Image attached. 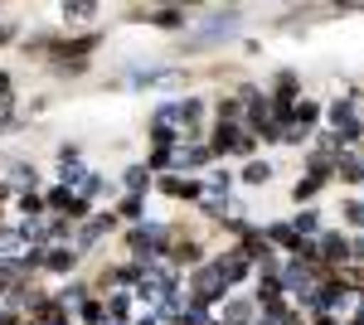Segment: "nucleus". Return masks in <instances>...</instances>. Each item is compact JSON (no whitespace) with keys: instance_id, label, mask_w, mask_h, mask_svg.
<instances>
[{"instance_id":"8","label":"nucleus","mask_w":364,"mask_h":325,"mask_svg":"<svg viewBox=\"0 0 364 325\" xmlns=\"http://www.w3.org/2000/svg\"><path fill=\"white\" fill-rule=\"evenodd\" d=\"M87 175H92V170L83 165V156H58V185H68V190L78 194Z\"/></svg>"},{"instance_id":"29","label":"nucleus","mask_w":364,"mask_h":325,"mask_svg":"<svg viewBox=\"0 0 364 325\" xmlns=\"http://www.w3.org/2000/svg\"><path fill=\"white\" fill-rule=\"evenodd\" d=\"M136 325H161V316H156V311H146V316H136Z\"/></svg>"},{"instance_id":"22","label":"nucleus","mask_w":364,"mask_h":325,"mask_svg":"<svg viewBox=\"0 0 364 325\" xmlns=\"http://www.w3.org/2000/svg\"><path fill=\"white\" fill-rule=\"evenodd\" d=\"M321 185H326V175H301V180H296V190H291V199H296V204H306V199L321 194Z\"/></svg>"},{"instance_id":"28","label":"nucleus","mask_w":364,"mask_h":325,"mask_svg":"<svg viewBox=\"0 0 364 325\" xmlns=\"http://www.w3.org/2000/svg\"><path fill=\"white\" fill-rule=\"evenodd\" d=\"M5 39H15V25H10V20H0V44H5Z\"/></svg>"},{"instance_id":"17","label":"nucleus","mask_w":364,"mask_h":325,"mask_svg":"<svg viewBox=\"0 0 364 325\" xmlns=\"http://www.w3.org/2000/svg\"><path fill=\"white\" fill-rule=\"evenodd\" d=\"M117 218H127V223H146V194H127V199H117Z\"/></svg>"},{"instance_id":"26","label":"nucleus","mask_w":364,"mask_h":325,"mask_svg":"<svg viewBox=\"0 0 364 325\" xmlns=\"http://www.w3.org/2000/svg\"><path fill=\"white\" fill-rule=\"evenodd\" d=\"M345 257H350V267H355V262H364V233L345 238Z\"/></svg>"},{"instance_id":"14","label":"nucleus","mask_w":364,"mask_h":325,"mask_svg":"<svg viewBox=\"0 0 364 325\" xmlns=\"http://www.w3.org/2000/svg\"><path fill=\"white\" fill-rule=\"evenodd\" d=\"M321 117H326V107H321L316 97H301V102L291 107V122H296V127H306V132H316V127H321Z\"/></svg>"},{"instance_id":"15","label":"nucleus","mask_w":364,"mask_h":325,"mask_svg":"<svg viewBox=\"0 0 364 325\" xmlns=\"http://www.w3.org/2000/svg\"><path fill=\"white\" fill-rule=\"evenodd\" d=\"M185 20H190V15H185L180 5H156V10H151V25L170 29V34H175V29H185Z\"/></svg>"},{"instance_id":"9","label":"nucleus","mask_w":364,"mask_h":325,"mask_svg":"<svg viewBox=\"0 0 364 325\" xmlns=\"http://www.w3.org/2000/svg\"><path fill=\"white\" fill-rule=\"evenodd\" d=\"M214 267L224 272V282L233 287V282H243V277L252 272V262L243 257V252H238V247H233V252H219V257H214Z\"/></svg>"},{"instance_id":"11","label":"nucleus","mask_w":364,"mask_h":325,"mask_svg":"<svg viewBox=\"0 0 364 325\" xmlns=\"http://www.w3.org/2000/svg\"><path fill=\"white\" fill-rule=\"evenodd\" d=\"M58 15H63V25H68V29H83V25L97 20V5H92V0H68Z\"/></svg>"},{"instance_id":"24","label":"nucleus","mask_w":364,"mask_h":325,"mask_svg":"<svg viewBox=\"0 0 364 325\" xmlns=\"http://www.w3.org/2000/svg\"><path fill=\"white\" fill-rule=\"evenodd\" d=\"M340 214H345L350 228H360V233H364V204H360V199H345V209H340Z\"/></svg>"},{"instance_id":"3","label":"nucleus","mask_w":364,"mask_h":325,"mask_svg":"<svg viewBox=\"0 0 364 325\" xmlns=\"http://www.w3.org/2000/svg\"><path fill=\"white\" fill-rule=\"evenodd\" d=\"M102 44V34H83V39H54V49H49V63L54 68H63V73H83L87 68V54Z\"/></svg>"},{"instance_id":"7","label":"nucleus","mask_w":364,"mask_h":325,"mask_svg":"<svg viewBox=\"0 0 364 325\" xmlns=\"http://www.w3.org/2000/svg\"><path fill=\"white\" fill-rule=\"evenodd\" d=\"M73 267H78V252H73V243L44 247V272H54V277H68Z\"/></svg>"},{"instance_id":"5","label":"nucleus","mask_w":364,"mask_h":325,"mask_svg":"<svg viewBox=\"0 0 364 325\" xmlns=\"http://www.w3.org/2000/svg\"><path fill=\"white\" fill-rule=\"evenodd\" d=\"M360 92H355V87H350V92H345V97H336V102H331V107H326V117H331V132H345V127H355V122H360Z\"/></svg>"},{"instance_id":"21","label":"nucleus","mask_w":364,"mask_h":325,"mask_svg":"<svg viewBox=\"0 0 364 325\" xmlns=\"http://www.w3.org/2000/svg\"><path fill=\"white\" fill-rule=\"evenodd\" d=\"M238 180H243V185H267V180H272V165L252 156V161H243V175H238Z\"/></svg>"},{"instance_id":"1","label":"nucleus","mask_w":364,"mask_h":325,"mask_svg":"<svg viewBox=\"0 0 364 325\" xmlns=\"http://www.w3.org/2000/svg\"><path fill=\"white\" fill-rule=\"evenodd\" d=\"M238 29H243V10H238V5H224V10H214V15L195 29L190 49H219L228 39H238Z\"/></svg>"},{"instance_id":"12","label":"nucleus","mask_w":364,"mask_h":325,"mask_svg":"<svg viewBox=\"0 0 364 325\" xmlns=\"http://www.w3.org/2000/svg\"><path fill=\"white\" fill-rule=\"evenodd\" d=\"M63 311V316H73V311H83V301H87V287L83 282H68V287H58V297H49Z\"/></svg>"},{"instance_id":"2","label":"nucleus","mask_w":364,"mask_h":325,"mask_svg":"<svg viewBox=\"0 0 364 325\" xmlns=\"http://www.w3.org/2000/svg\"><path fill=\"white\" fill-rule=\"evenodd\" d=\"M185 292H190V301H195V306L214 311V306H219V301H224L233 287L224 282V272L214 267V262H199V267L190 272V287H185Z\"/></svg>"},{"instance_id":"20","label":"nucleus","mask_w":364,"mask_h":325,"mask_svg":"<svg viewBox=\"0 0 364 325\" xmlns=\"http://www.w3.org/2000/svg\"><path fill=\"white\" fill-rule=\"evenodd\" d=\"M122 185H127V194H146L151 190V170L146 165H127L122 170Z\"/></svg>"},{"instance_id":"6","label":"nucleus","mask_w":364,"mask_h":325,"mask_svg":"<svg viewBox=\"0 0 364 325\" xmlns=\"http://www.w3.org/2000/svg\"><path fill=\"white\" fill-rule=\"evenodd\" d=\"M156 190L170 194V199H199L204 185H199V175H161V180H156Z\"/></svg>"},{"instance_id":"25","label":"nucleus","mask_w":364,"mask_h":325,"mask_svg":"<svg viewBox=\"0 0 364 325\" xmlns=\"http://www.w3.org/2000/svg\"><path fill=\"white\" fill-rule=\"evenodd\" d=\"M180 325H224V321H219L214 311H204V306H190V316H185Z\"/></svg>"},{"instance_id":"23","label":"nucleus","mask_w":364,"mask_h":325,"mask_svg":"<svg viewBox=\"0 0 364 325\" xmlns=\"http://www.w3.org/2000/svg\"><path fill=\"white\" fill-rule=\"evenodd\" d=\"M29 325H78V321H73V316H63L54 301H49V306H44V311H39V316H34Z\"/></svg>"},{"instance_id":"30","label":"nucleus","mask_w":364,"mask_h":325,"mask_svg":"<svg viewBox=\"0 0 364 325\" xmlns=\"http://www.w3.org/2000/svg\"><path fill=\"white\" fill-rule=\"evenodd\" d=\"M10 97V73H0V102Z\"/></svg>"},{"instance_id":"16","label":"nucleus","mask_w":364,"mask_h":325,"mask_svg":"<svg viewBox=\"0 0 364 325\" xmlns=\"http://www.w3.org/2000/svg\"><path fill=\"white\" fill-rule=\"evenodd\" d=\"M5 175H10L5 185H10V190L20 185V194H25V190H34V180H39V175H34V165H29V161H5Z\"/></svg>"},{"instance_id":"10","label":"nucleus","mask_w":364,"mask_h":325,"mask_svg":"<svg viewBox=\"0 0 364 325\" xmlns=\"http://www.w3.org/2000/svg\"><path fill=\"white\" fill-rule=\"evenodd\" d=\"M262 238H267V243H277L282 252H291V257H296L301 243H306V238H296V228H291V223H267V228H262Z\"/></svg>"},{"instance_id":"13","label":"nucleus","mask_w":364,"mask_h":325,"mask_svg":"<svg viewBox=\"0 0 364 325\" xmlns=\"http://www.w3.org/2000/svg\"><path fill=\"white\" fill-rule=\"evenodd\" d=\"M336 180H345V185H360V180H364V156H360V151L336 156Z\"/></svg>"},{"instance_id":"19","label":"nucleus","mask_w":364,"mask_h":325,"mask_svg":"<svg viewBox=\"0 0 364 325\" xmlns=\"http://www.w3.org/2000/svg\"><path fill=\"white\" fill-rule=\"evenodd\" d=\"M107 321L112 325L132 321V292H112V297H107Z\"/></svg>"},{"instance_id":"4","label":"nucleus","mask_w":364,"mask_h":325,"mask_svg":"<svg viewBox=\"0 0 364 325\" xmlns=\"http://www.w3.org/2000/svg\"><path fill=\"white\" fill-rule=\"evenodd\" d=\"M117 228V214H87L83 223H78V238H73V252L83 257V252H92V247L102 243L107 233Z\"/></svg>"},{"instance_id":"18","label":"nucleus","mask_w":364,"mask_h":325,"mask_svg":"<svg viewBox=\"0 0 364 325\" xmlns=\"http://www.w3.org/2000/svg\"><path fill=\"white\" fill-rule=\"evenodd\" d=\"M287 223H291V228H296V238H316V233H321V209H301V214L296 218H287Z\"/></svg>"},{"instance_id":"27","label":"nucleus","mask_w":364,"mask_h":325,"mask_svg":"<svg viewBox=\"0 0 364 325\" xmlns=\"http://www.w3.org/2000/svg\"><path fill=\"white\" fill-rule=\"evenodd\" d=\"M10 112H15V97H5V102H0V132L10 127Z\"/></svg>"}]
</instances>
